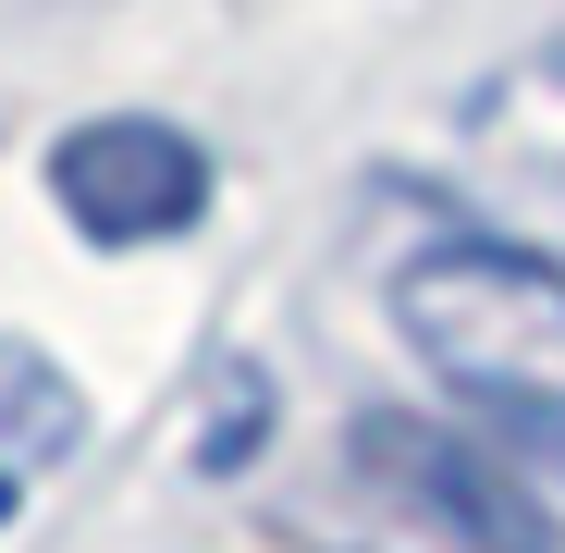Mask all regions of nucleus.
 I'll use <instances>...</instances> for the list:
<instances>
[{"mask_svg":"<svg viewBox=\"0 0 565 553\" xmlns=\"http://www.w3.org/2000/svg\"><path fill=\"white\" fill-rule=\"evenodd\" d=\"M394 332L430 357V382L492 406V430L565 418V258L516 234H430L394 270Z\"/></svg>","mask_w":565,"mask_h":553,"instance_id":"obj_1","label":"nucleus"},{"mask_svg":"<svg viewBox=\"0 0 565 553\" xmlns=\"http://www.w3.org/2000/svg\"><path fill=\"white\" fill-rule=\"evenodd\" d=\"M50 198L74 234H99V246H160L210 210V148L160 124V111H111V124H74L50 148Z\"/></svg>","mask_w":565,"mask_h":553,"instance_id":"obj_2","label":"nucleus"},{"mask_svg":"<svg viewBox=\"0 0 565 553\" xmlns=\"http://www.w3.org/2000/svg\"><path fill=\"white\" fill-rule=\"evenodd\" d=\"M356 468L467 553H553V517L516 480L504 443H467V430H430V418H356Z\"/></svg>","mask_w":565,"mask_h":553,"instance_id":"obj_3","label":"nucleus"},{"mask_svg":"<svg viewBox=\"0 0 565 553\" xmlns=\"http://www.w3.org/2000/svg\"><path fill=\"white\" fill-rule=\"evenodd\" d=\"M467 172H480V198L504 210L492 234L565 258V50L516 62L504 86L467 99Z\"/></svg>","mask_w":565,"mask_h":553,"instance_id":"obj_4","label":"nucleus"},{"mask_svg":"<svg viewBox=\"0 0 565 553\" xmlns=\"http://www.w3.org/2000/svg\"><path fill=\"white\" fill-rule=\"evenodd\" d=\"M25 418V455H62L74 443V394H62V369L38 344H0V430Z\"/></svg>","mask_w":565,"mask_h":553,"instance_id":"obj_5","label":"nucleus"},{"mask_svg":"<svg viewBox=\"0 0 565 553\" xmlns=\"http://www.w3.org/2000/svg\"><path fill=\"white\" fill-rule=\"evenodd\" d=\"M0 517H13V468H0Z\"/></svg>","mask_w":565,"mask_h":553,"instance_id":"obj_6","label":"nucleus"}]
</instances>
